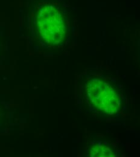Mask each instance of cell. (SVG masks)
Masks as SVG:
<instances>
[{
    "mask_svg": "<svg viewBox=\"0 0 140 157\" xmlns=\"http://www.w3.org/2000/svg\"><path fill=\"white\" fill-rule=\"evenodd\" d=\"M86 93L92 106L103 114L115 115L122 109L123 101L119 90L102 78L91 79L86 87Z\"/></svg>",
    "mask_w": 140,
    "mask_h": 157,
    "instance_id": "cell-1",
    "label": "cell"
},
{
    "mask_svg": "<svg viewBox=\"0 0 140 157\" xmlns=\"http://www.w3.org/2000/svg\"><path fill=\"white\" fill-rule=\"evenodd\" d=\"M90 157H113L115 156L114 148L102 141H97L92 144L89 149Z\"/></svg>",
    "mask_w": 140,
    "mask_h": 157,
    "instance_id": "cell-3",
    "label": "cell"
},
{
    "mask_svg": "<svg viewBox=\"0 0 140 157\" xmlns=\"http://www.w3.org/2000/svg\"><path fill=\"white\" fill-rule=\"evenodd\" d=\"M50 15L40 18L39 22L42 38L50 44H60L63 42L67 33L64 20L60 15Z\"/></svg>",
    "mask_w": 140,
    "mask_h": 157,
    "instance_id": "cell-2",
    "label": "cell"
}]
</instances>
